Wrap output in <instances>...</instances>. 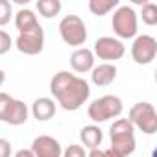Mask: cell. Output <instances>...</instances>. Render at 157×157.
Wrapping results in <instances>:
<instances>
[{
  "instance_id": "7c38bea8",
  "label": "cell",
  "mask_w": 157,
  "mask_h": 157,
  "mask_svg": "<svg viewBox=\"0 0 157 157\" xmlns=\"http://www.w3.org/2000/svg\"><path fill=\"white\" fill-rule=\"evenodd\" d=\"M94 61H96V57H94L93 50L87 48V46L76 48L70 54V67L78 74H87V72H91L94 68Z\"/></svg>"
},
{
  "instance_id": "9c48e42d",
  "label": "cell",
  "mask_w": 157,
  "mask_h": 157,
  "mask_svg": "<svg viewBox=\"0 0 157 157\" xmlns=\"http://www.w3.org/2000/svg\"><path fill=\"white\" fill-rule=\"evenodd\" d=\"M15 46L21 54H26V56L41 54L43 48H44V30H43V26L39 24L32 30L21 32L15 39Z\"/></svg>"
},
{
  "instance_id": "6da1fadb",
  "label": "cell",
  "mask_w": 157,
  "mask_h": 157,
  "mask_svg": "<svg viewBox=\"0 0 157 157\" xmlns=\"http://www.w3.org/2000/svg\"><path fill=\"white\" fill-rule=\"evenodd\" d=\"M50 93L61 109L78 111L83 104H87L91 96V85L85 78H80L68 70H59L50 80Z\"/></svg>"
},
{
  "instance_id": "e0dca14e",
  "label": "cell",
  "mask_w": 157,
  "mask_h": 157,
  "mask_svg": "<svg viewBox=\"0 0 157 157\" xmlns=\"http://www.w3.org/2000/svg\"><path fill=\"white\" fill-rule=\"evenodd\" d=\"M118 6V0H89V11L96 17H104Z\"/></svg>"
},
{
  "instance_id": "484cf974",
  "label": "cell",
  "mask_w": 157,
  "mask_h": 157,
  "mask_svg": "<svg viewBox=\"0 0 157 157\" xmlns=\"http://www.w3.org/2000/svg\"><path fill=\"white\" fill-rule=\"evenodd\" d=\"M4 82H6V74H4V70L0 68V87L4 85Z\"/></svg>"
},
{
  "instance_id": "277c9868",
  "label": "cell",
  "mask_w": 157,
  "mask_h": 157,
  "mask_svg": "<svg viewBox=\"0 0 157 157\" xmlns=\"http://www.w3.org/2000/svg\"><path fill=\"white\" fill-rule=\"evenodd\" d=\"M59 35L65 44L82 48L87 43V26L82 17L78 15H65L59 22Z\"/></svg>"
},
{
  "instance_id": "d6986e66",
  "label": "cell",
  "mask_w": 157,
  "mask_h": 157,
  "mask_svg": "<svg viewBox=\"0 0 157 157\" xmlns=\"http://www.w3.org/2000/svg\"><path fill=\"white\" fill-rule=\"evenodd\" d=\"M142 22L146 26H155L157 24V4L153 2H144L142 4V11H140Z\"/></svg>"
},
{
  "instance_id": "8fae6325",
  "label": "cell",
  "mask_w": 157,
  "mask_h": 157,
  "mask_svg": "<svg viewBox=\"0 0 157 157\" xmlns=\"http://www.w3.org/2000/svg\"><path fill=\"white\" fill-rule=\"evenodd\" d=\"M30 150L35 157H61V153H63V148H61L59 140L50 137V135L35 137Z\"/></svg>"
},
{
  "instance_id": "9a60e30c",
  "label": "cell",
  "mask_w": 157,
  "mask_h": 157,
  "mask_svg": "<svg viewBox=\"0 0 157 157\" xmlns=\"http://www.w3.org/2000/svg\"><path fill=\"white\" fill-rule=\"evenodd\" d=\"M80 139H82V142H83L85 148L96 150V148H100V144H102V140H104V131H102L96 124H89V126H83V128H82Z\"/></svg>"
},
{
  "instance_id": "8992f818",
  "label": "cell",
  "mask_w": 157,
  "mask_h": 157,
  "mask_svg": "<svg viewBox=\"0 0 157 157\" xmlns=\"http://www.w3.org/2000/svg\"><path fill=\"white\" fill-rule=\"evenodd\" d=\"M128 120L133 128L140 129L146 135H153L157 131V111L150 102H137L135 105H131Z\"/></svg>"
},
{
  "instance_id": "603a6c76",
  "label": "cell",
  "mask_w": 157,
  "mask_h": 157,
  "mask_svg": "<svg viewBox=\"0 0 157 157\" xmlns=\"http://www.w3.org/2000/svg\"><path fill=\"white\" fill-rule=\"evenodd\" d=\"M87 157H120V155L115 153L111 148H107V150H100V148H96V150H91Z\"/></svg>"
},
{
  "instance_id": "7a4b0ae2",
  "label": "cell",
  "mask_w": 157,
  "mask_h": 157,
  "mask_svg": "<svg viewBox=\"0 0 157 157\" xmlns=\"http://www.w3.org/2000/svg\"><path fill=\"white\" fill-rule=\"evenodd\" d=\"M109 137H111V150L120 157H129L135 151L137 146L135 128L128 118H117L109 128Z\"/></svg>"
},
{
  "instance_id": "30bf717a",
  "label": "cell",
  "mask_w": 157,
  "mask_h": 157,
  "mask_svg": "<svg viewBox=\"0 0 157 157\" xmlns=\"http://www.w3.org/2000/svg\"><path fill=\"white\" fill-rule=\"evenodd\" d=\"M157 56V41L155 37L148 35V33H142V35H137L133 39V44H131V57L137 65H150L153 63Z\"/></svg>"
},
{
  "instance_id": "3957f363",
  "label": "cell",
  "mask_w": 157,
  "mask_h": 157,
  "mask_svg": "<svg viewBox=\"0 0 157 157\" xmlns=\"http://www.w3.org/2000/svg\"><path fill=\"white\" fill-rule=\"evenodd\" d=\"M124 111V104L118 96L115 94H105L96 98L93 104L87 107V115L93 122H107L111 118H118Z\"/></svg>"
},
{
  "instance_id": "7402d4cb",
  "label": "cell",
  "mask_w": 157,
  "mask_h": 157,
  "mask_svg": "<svg viewBox=\"0 0 157 157\" xmlns=\"http://www.w3.org/2000/svg\"><path fill=\"white\" fill-rule=\"evenodd\" d=\"M11 46H13L11 35H10L8 32H4V30H0V56L8 54V52L11 50Z\"/></svg>"
},
{
  "instance_id": "d4e9b609",
  "label": "cell",
  "mask_w": 157,
  "mask_h": 157,
  "mask_svg": "<svg viewBox=\"0 0 157 157\" xmlns=\"http://www.w3.org/2000/svg\"><path fill=\"white\" fill-rule=\"evenodd\" d=\"M13 157H35V155L32 153V150H19V151H15Z\"/></svg>"
},
{
  "instance_id": "52a82bcc",
  "label": "cell",
  "mask_w": 157,
  "mask_h": 157,
  "mask_svg": "<svg viewBox=\"0 0 157 157\" xmlns=\"http://www.w3.org/2000/svg\"><path fill=\"white\" fill-rule=\"evenodd\" d=\"M113 32L118 39H133L137 37V30H139V19L137 13L131 6H118L113 13V21H111Z\"/></svg>"
},
{
  "instance_id": "cb8c5ba5",
  "label": "cell",
  "mask_w": 157,
  "mask_h": 157,
  "mask_svg": "<svg viewBox=\"0 0 157 157\" xmlns=\"http://www.w3.org/2000/svg\"><path fill=\"white\" fill-rule=\"evenodd\" d=\"M11 153H13L11 142L6 139H0V157H11Z\"/></svg>"
},
{
  "instance_id": "44dd1931",
  "label": "cell",
  "mask_w": 157,
  "mask_h": 157,
  "mask_svg": "<svg viewBox=\"0 0 157 157\" xmlns=\"http://www.w3.org/2000/svg\"><path fill=\"white\" fill-rule=\"evenodd\" d=\"M61 157H87V151H85V148L80 146V144H70V146H67V148L63 150Z\"/></svg>"
},
{
  "instance_id": "2e32d148",
  "label": "cell",
  "mask_w": 157,
  "mask_h": 157,
  "mask_svg": "<svg viewBox=\"0 0 157 157\" xmlns=\"http://www.w3.org/2000/svg\"><path fill=\"white\" fill-rule=\"evenodd\" d=\"M15 26H17L19 33H21V32H26V30H32V28L39 26L37 15H35L32 10H28V8L19 10V11L15 13Z\"/></svg>"
},
{
  "instance_id": "5bb4252c",
  "label": "cell",
  "mask_w": 157,
  "mask_h": 157,
  "mask_svg": "<svg viewBox=\"0 0 157 157\" xmlns=\"http://www.w3.org/2000/svg\"><path fill=\"white\" fill-rule=\"evenodd\" d=\"M32 115L35 120L39 122H46L50 118H54L56 111H57V104L54 102V98H48V96H41L37 98L33 104H32Z\"/></svg>"
},
{
  "instance_id": "5b68a950",
  "label": "cell",
  "mask_w": 157,
  "mask_h": 157,
  "mask_svg": "<svg viewBox=\"0 0 157 157\" xmlns=\"http://www.w3.org/2000/svg\"><path fill=\"white\" fill-rule=\"evenodd\" d=\"M28 115L30 109L22 100H17L8 93H0V122H6L10 126H22L26 124Z\"/></svg>"
},
{
  "instance_id": "ffe728a7",
  "label": "cell",
  "mask_w": 157,
  "mask_h": 157,
  "mask_svg": "<svg viewBox=\"0 0 157 157\" xmlns=\"http://www.w3.org/2000/svg\"><path fill=\"white\" fill-rule=\"evenodd\" d=\"M13 19V6L10 0H0V26H6Z\"/></svg>"
},
{
  "instance_id": "4fadbf2b",
  "label": "cell",
  "mask_w": 157,
  "mask_h": 157,
  "mask_svg": "<svg viewBox=\"0 0 157 157\" xmlns=\"http://www.w3.org/2000/svg\"><path fill=\"white\" fill-rule=\"evenodd\" d=\"M117 67L115 63H100L94 65V68L91 70V82L98 87H107L117 80Z\"/></svg>"
},
{
  "instance_id": "ac0fdd59",
  "label": "cell",
  "mask_w": 157,
  "mask_h": 157,
  "mask_svg": "<svg viewBox=\"0 0 157 157\" xmlns=\"http://www.w3.org/2000/svg\"><path fill=\"white\" fill-rule=\"evenodd\" d=\"M37 11L44 19H52L59 15L61 11V2L59 0H37Z\"/></svg>"
},
{
  "instance_id": "ba28073f",
  "label": "cell",
  "mask_w": 157,
  "mask_h": 157,
  "mask_svg": "<svg viewBox=\"0 0 157 157\" xmlns=\"http://www.w3.org/2000/svg\"><path fill=\"white\" fill-rule=\"evenodd\" d=\"M93 54H94V57L102 59L104 63H115V61H118V59L124 57L126 46H124V43L120 39L104 35V37L96 39L94 48H93Z\"/></svg>"
}]
</instances>
